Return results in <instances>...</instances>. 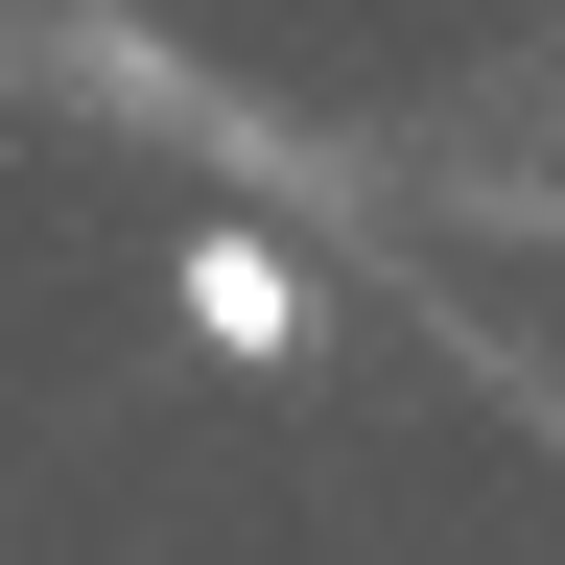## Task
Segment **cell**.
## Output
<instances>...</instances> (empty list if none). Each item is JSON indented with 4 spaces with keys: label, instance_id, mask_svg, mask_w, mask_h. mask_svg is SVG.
<instances>
[{
    "label": "cell",
    "instance_id": "cell-1",
    "mask_svg": "<svg viewBox=\"0 0 565 565\" xmlns=\"http://www.w3.org/2000/svg\"><path fill=\"white\" fill-rule=\"evenodd\" d=\"M166 307H189L212 353H307V259H282V236H259V212H212V236L166 259Z\"/></svg>",
    "mask_w": 565,
    "mask_h": 565
}]
</instances>
